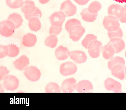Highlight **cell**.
Segmentation results:
<instances>
[{
    "instance_id": "obj_1",
    "label": "cell",
    "mask_w": 126,
    "mask_h": 110,
    "mask_svg": "<svg viewBox=\"0 0 126 110\" xmlns=\"http://www.w3.org/2000/svg\"><path fill=\"white\" fill-rule=\"evenodd\" d=\"M103 24L108 32H112L118 30L120 28L119 20L116 17L109 15L104 17Z\"/></svg>"
},
{
    "instance_id": "obj_2",
    "label": "cell",
    "mask_w": 126,
    "mask_h": 110,
    "mask_svg": "<svg viewBox=\"0 0 126 110\" xmlns=\"http://www.w3.org/2000/svg\"><path fill=\"white\" fill-rule=\"evenodd\" d=\"M85 31V29L81 26L80 22L71 27L67 31L70 38L74 41L79 40Z\"/></svg>"
},
{
    "instance_id": "obj_3",
    "label": "cell",
    "mask_w": 126,
    "mask_h": 110,
    "mask_svg": "<svg viewBox=\"0 0 126 110\" xmlns=\"http://www.w3.org/2000/svg\"><path fill=\"white\" fill-rule=\"evenodd\" d=\"M15 28V25L10 21H3L0 23V34L3 36H10L14 33Z\"/></svg>"
},
{
    "instance_id": "obj_4",
    "label": "cell",
    "mask_w": 126,
    "mask_h": 110,
    "mask_svg": "<svg viewBox=\"0 0 126 110\" xmlns=\"http://www.w3.org/2000/svg\"><path fill=\"white\" fill-rule=\"evenodd\" d=\"M24 74L28 80L32 82L38 81L41 75L39 69L36 66H32L27 67L24 70Z\"/></svg>"
},
{
    "instance_id": "obj_5",
    "label": "cell",
    "mask_w": 126,
    "mask_h": 110,
    "mask_svg": "<svg viewBox=\"0 0 126 110\" xmlns=\"http://www.w3.org/2000/svg\"><path fill=\"white\" fill-rule=\"evenodd\" d=\"M3 79V85L6 89L13 91L18 87L19 81L16 76L12 75L7 76Z\"/></svg>"
},
{
    "instance_id": "obj_6",
    "label": "cell",
    "mask_w": 126,
    "mask_h": 110,
    "mask_svg": "<svg viewBox=\"0 0 126 110\" xmlns=\"http://www.w3.org/2000/svg\"><path fill=\"white\" fill-rule=\"evenodd\" d=\"M60 10L66 16L70 17L73 16L76 13L77 7L70 0H67L62 3Z\"/></svg>"
},
{
    "instance_id": "obj_7",
    "label": "cell",
    "mask_w": 126,
    "mask_h": 110,
    "mask_svg": "<svg viewBox=\"0 0 126 110\" xmlns=\"http://www.w3.org/2000/svg\"><path fill=\"white\" fill-rule=\"evenodd\" d=\"M102 44L99 41L95 40L91 42L89 44L88 49L90 56L93 58L98 57L102 49Z\"/></svg>"
},
{
    "instance_id": "obj_8",
    "label": "cell",
    "mask_w": 126,
    "mask_h": 110,
    "mask_svg": "<svg viewBox=\"0 0 126 110\" xmlns=\"http://www.w3.org/2000/svg\"><path fill=\"white\" fill-rule=\"evenodd\" d=\"M77 67L74 63L67 62L62 64L60 67V72L64 76H67L75 73L77 71Z\"/></svg>"
},
{
    "instance_id": "obj_9",
    "label": "cell",
    "mask_w": 126,
    "mask_h": 110,
    "mask_svg": "<svg viewBox=\"0 0 126 110\" xmlns=\"http://www.w3.org/2000/svg\"><path fill=\"white\" fill-rule=\"evenodd\" d=\"M65 17L66 16L62 12L59 11L54 13L49 18L52 25L60 27L62 26Z\"/></svg>"
},
{
    "instance_id": "obj_10",
    "label": "cell",
    "mask_w": 126,
    "mask_h": 110,
    "mask_svg": "<svg viewBox=\"0 0 126 110\" xmlns=\"http://www.w3.org/2000/svg\"><path fill=\"white\" fill-rule=\"evenodd\" d=\"M125 10L124 6L117 4H113L108 7V13L109 15L113 16L119 19L123 15Z\"/></svg>"
},
{
    "instance_id": "obj_11",
    "label": "cell",
    "mask_w": 126,
    "mask_h": 110,
    "mask_svg": "<svg viewBox=\"0 0 126 110\" xmlns=\"http://www.w3.org/2000/svg\"><path fill=\"white\" fill-rule=\"evenodd\" d=\"M104 85L106 88L115 92H121L122 87L120 83L110 78L105 81Z\"/></svg>"
},
{
    "instance_id": "obj_12",
    "label": "cell",
    "mask_w": 126,
    "mask_h": 110,
    "mask_svg": "<svg viewBox=\"0 0 126 110\" xmlns=\"http://www.w3.org/2000/svg\"><path fill=\"white\" fill-rule=\"evenodd\" d=\"M68 54L71 58L78 64L84 63L87 59V57L85 53L80 50H75L68 51Z\"/></svg>"
},
{
    "instance_id": "obj_13",
    "label": "cell",
    "mask_w": 126,
    "mask_h": 110,
    "mask_svg": "<svg viewBox=\"0 0 126 110\" xmlns=\"http://www.w3.org/2000/svg\"><path fill=\"white\" fill-rule=\"evenodd\" d=\"M76 80L73 78L65 80L62 84L61 89L63 92H72L76 89Z\"/></svg>"
},
{
    "instance_id": "obj_14",
    "label": "cell",
    "mask_w": 126,
    "mask_h": 110,
    "mask_svg": "<svg viewBox=\"0 0 126 110\" xmlns=\"http://www.w3.org/2000/svg\"><path fill=\"white\" fill-rule=\"evenodd\" d=\"M76 89L79 92H91L93 91V87L90 81L83 80L77 84Z\"/></svg>"
},
{
    "instance_id": "obj_15",
    "label": "cell",
    "mask_w": 126,
    "mask_h": 110,
    "mask_svg": "<svg viewBox=\"0 0 126 110\" xmlns=\"http://www.w3.org/2000/svg\"><path fill=\"white\" fill-rule=\"evenodd\" d=\"M108 44L111 45L114 48L115 53L120 52L125 48V44L124 42L122 39L118 38L111 39Z\"/></svg>"
},
{
    "instance_id": "obj_16",
    "label": "cell",
    "mask_w": 126,
    "mask_h": 110,
    "mask_svg": "<svg viewBox=\"0 0 126 110\" xmlns=\"http://www.w3.org/2000/svg\"><path fill=\"white\" fill-rule=\"evenodd\" d=\"M13 63L16 69L22 71L25 70L29 65V60L26 56L23 55L16 60Z\"/></svg>"
},
{
    "instance_id": "obj_17",
    "label": "cell",
    "mask_w": 126,
    "mask_h": 110,
    "mask_svg": "<svg viewBox=\"0 0 126 110\" xmlns=\"http://www.w3.org/2000/svg\"><path fill=\"white\" fill-rule=\"evenodd\" d=\"M36 41V36L32 34L28 33L23 36L22 43L25 46L31 47L34 46Z\"/></svg>"
},
{
    "instance_id": "obj_18",
    "label": "cell",
    "mask_w": 126,
    "mask_h": 110,
    "mask_svg": "<svg viewBox=\"0 0 126 110\" xmlns=\"http://www.w3.org/2000/svg\"><path fill=\"white\" fill-rule=\"evenodd\" d=\"M36 8L33 1L27 0L24 2L21 7V10L24 14H29L34 12Z\"/></svg>"
},
{
    "instance_id": "obj_19",
    "label": "cell",
    "mask_w": 126,
    "mask_h": 110,
    "mask_svg": "<svg viewBox=\"0 0 126 110\" xmlns=\"http://www.w3.org/2000/svg\"><path fill=\"white\" fill-rule=\"evenodd\" d=\"M123 67V66L120 64L114 65L111 69L112 74L121 80H123L125 77Z\"/></svg>"
},
{
    "instance_id": "obj_20",
    "label": "cell",
    "mask_w": 126,
    "mask_h": 110,
    "mask_svg": "<svg viewBox=\"0 0 126 110\" xmlns=\"http://www.w3.org/2000/svg\"><path fill=\"white\" fill-rule=\"evenodd\" d=\"M68 50L66 47H64L61 45L55 50V55L57 58L59 60H64L68 57Z\"/></svg>"
},
{
    "instance_id": "obj_21",
    "label": "cell",
    "mask_w": 126,
    "mask_h": 110,
    "mask_svg": "<svg viewBox=\"0 0 126 110\" xmlns=\"http://www.w3.org/2000/svg\"><path fill=\"white\" fill-rule=\"evenodd\" d=\"M101 50L103 57L107 60L111 59L115 53L114 47L111 45L109 44L102 46Z\"/></svg>"
},
{
    "instance_id": "obj_22",
    "label": "cell",
    "mask_w": 126,
    "mask_h": 110,
    "mask_svg": "<svg viewBox=\"0 0 126 110\" xmlns=\"http://www.w3.org/2000/svg\"><path fill=\"white\" fill-rule=\"evenodd\" d=\"M82 19L88 22H93L96 19L98 13L92 14L90 13L87 8L83 10L80 13Z\"/></svg>"
},
{
    "instance_id": "obj_23",
    "label": "cell",
    "mask_w": 126,
    "mask_h": 110,
    "mask_svg": "<svg viewBox=\"0 0 126 110\" xmlns=\"http://www.w3.org/2000/svg\"><path fill=\"white\" fill-rule=\"evenodd\" d=\"M29 20L28 25L31 30L36 32L40 29L41 26V23L38 18L32 17Z\"/></svg>"
},
{
    "instance_id": "obj_24",
    "label": "cell",
    "mask_w": 126,
    "mask_h": 110,
    "mask_svg": "<svg viewBox=\"0 0 126 110\" xmlns=\"http://www.w3.org/2000/svg\"><path fill=\"white\" fill-rule=\"evenodd\" d=\"M8 19L14 24L15 28L19 27L22 24L23 20L21 16L16 13H13L9 15Z\"/></svg>"
},
{
    "instance_id": "obj_25",
    "label": "cell",
    "mask_w": 126,
    "mask_h": 110,
    "mask_svg": "<svg viewBox=\"0 0 126 110\" xmlns=\"http://www.w3.org/2000/svg\"><path fill=\"white\" fill-rule=\"evenodd\" d=\"M125 64V61L123 58L119 56H116L111 58L108 62V67L110 70H111L112 67L115 65L120 64L124 66Z\"/></svg>"
},
{
    "instance_id": "obj_26",
    "label": "cell",
    "mask_w": 126,
    "mask_h": 110,
    "mask_svg": "<svg viewBox=\"0 0 126 110\" xmlns=\"http://www.w3.org/2000/svg\"><path fill=\"white\" fill-rule=\"evenodd\" d=\"M101 7V5L99 2L94 1L90 4L87 9L90 13L95 14L97 13L100 10Z\"/></svg>"
},
{
    "instance_id": "obj_27",
    "label": "cell",
    "mask_w": 126,
    "mask_h": 110,
    "mask_svg": "<svg viewBox=\"0 0 126 110\" xmlns=\"http://www.w3.org/2000/svg\"><path fill=\"white\" fill-rule=\"evenodd\" d=\"M45 90L46 93H59L61 91L59 86L54 82L48 84L45 87Z\"/></svg>"
},
{
    "instance_id": "obj_28",
    "label": "cell",
    "mask_w": 126,
    "mask_h": 110,
    "mask_svg": "<svg viewBox=\"0 0 126 110\" xmlns=\"http://www.w3.org/2000/svg\"><path fill=\"white\" fill-rule=\"evenodd\" d=\"M58 41V39L56 35H51L46 38L45 43L46 45L53 48L56 46Z\"/></svg>"
},
{
    "instance_id": "obj_29",
    "label": "cell",
    "mask_w": 126,
    "mask_h": 110,
    "mask_svg": "<svg viewBox=\"0 0 126 110\" xmlns=\"http://www.w3.org/2000/svg\"><path fill=\"white\" fill-rule=\"evenodd\" d=\"M97 37L93 34L87 35L81 42L82 45L86 49L88 48L89 44L92 41L96 40Z\"/></svg>"
},
{
    "instance_id": "obj_30",
    "label": "cell",
    "mask_w": 126,
    "mask_h": 110,
    "mask_svg": "<svg viewBox=\"0 0 126 110\" xmlns=\"http://www.w3.org/2000/svg\"><path fill=\"white\" fill-rule=\"evenodd\" d=\"M9 49V53L7 56L10 57L16 56L19 52V48L14 44H10L7 45Z\"/></svg>"
},
{
    "instance_id": "obj_31",
    "label": "cell",
    "mask_w": 126,
    "mask_h": 110,
    "mask_svg": "<svg viewBox=\"0 0 126 110\" xmlns=\"http://www.w3.org/2000/svg\"><path fill=\"white\" fill-rule=\"evenodd\" d=\"M6 1L7 5L13 9L21 7L24 3L23 0H6Z\"/></svg>"
},
{
    "instance_id": "obj_32",
    "label": "cell",
    "mask_w": 126,
    "mask_h": 110,
    "mask_svg": "<svg viewBox=\"0 0 126 110\" xmlns=\"http://www.w3.org/2000/svg\"><path fill=\"white\" fill-rule=\"evenodd\" d=\"M108 34L110 39L117 37L122 38L123 35V33L121 29L120 28L117 31L112 32H108Z\"/></svg>"
},
{
    "instance_id": "obj_33",
    "label": "cell",
    "mask_w": 126,
    "mask_h": 110,
    "mask_svg": "<svg viewBox=\"0 0 126 110\" xmlns=\"http://www.w3.org/2000/svg\"><path fill=\"white\" fill-rule=\"evenodd\" d=\"M42 15L41 11L37 7L35 10L31 13L29 14H24L25 18L27 20H29L31 18L33 17L40 18L41 17Z\"/></svg>"
},
{
    "instance_id": "obj_34",
    "label": "cell",
    "mask_w": 126,
    "mask_h": 110,
    "mask_svg": "<svg viewBox=\"0 0 126 110\" xmlns=\"http://www.w3.org/2000/svg\"><path fill=\"white\" fill-rule=\"evenodd\" d=\"M62 30V26L60 27L51 25L49 28V34L50 35H57L59 34Z\"/></svg>"
},
{
    "instance_id": "obj_35",
    "label": "cell",
    "mask_w": 126,
    "mask_h": 110,
    "mask_svg": "<svg viewBox=\"0 0 126 110\" xmlns=\"http://www.w3.org/2000/svg\"><path fill=\"white\" fill-rule=\"evenodd\" d=\"M9 52L8 48L7 46L0 45V58L7 55Z\"/></svg>"
},
{
    "instance_id": "obj_36",
    "label": "cell",
    "mask_w": 126,
    "mask_h": 110,
    "mask_svg": "<svg viewBox=\"0 0 126 110\" xmlns=\"http://www.w3.org/2000/svg\"><path fill=\"white\" fill-rule=\"evenodd\" d=\"M9 72L6 67H4L2 66L0 67V80L4 79L5 77Z\"/></svg>"
},
{
    "instance_id": "obj_37",
    "label": "cell",
    "mask_w": 126,
    "mask_h": 110,
    "mask_svg": "<svg viewBox=\"0 0 126 110\" xmlns=\"http://www.w3.org/2000/svg\"><path fill=\"white\" fill-rule=\"evenodd\" d=\"M76 2L80 5L86 4L90 0H74Z\"/></svg>"
},
{
    "instance_id": "obj_38",
    "label": "cell",
    "mask_w": 126,
    "mask_h": 110,
    "mask_svg": "<svg viewBox=\"0 0 126 110\" xmlns=\"http://www.w3.org/2000/svg\"><path fill=\"white\" fill-rule=\"evenodd\" d=\"M119 20L122 23H126V8H125V12L123 15L119 19Z\"/></svg>"
},
{
    "instance_id": "obj_39",
    "label": "cell",
    "mask_w": 126,
    "mask_h": 110,
    "mask_svg": "<svg viewBox=\"0 0 126 110\" xmlns=\"http://www.w3.org/2000/svg\"><path fill=\"white\" fill-rule=\"evenodd\" d=\"M49 0H39V2L42 4H46L47 3Z\"/></svg>"
},
{
    "instance_id": "obj_40",
    "label": "cell",
    "mask_w": 126,
    "mask_h": 110,
    "mask_svg": "<svg viewBox=\"0 0 126 110\" xmlns=\"http://www.w3.org/2000/svg\"><path fill=\"white\" fill-rule=\"evenodd\" d=\"M116 2H118L119 3H123L126 2V0H113Z\"/></svg>"
},
{
    "instance_id": "obj_41",
    "label": "cell",
    "mask_w": 126,
    "mask_h": 110,
    "mask_svg": "<svg viewBox=\"0 0 126 110\" xmlns=\"http://www.w3.org/2000/svg\"><path fill=\"white\" fill-rule=\"evenodd\" d=\"M124 68L125 70V73L126 75V67L124 66Z\"/></svg>"
},
{
    "instance_id": "obj_42",
    "label": "cell",
    "mask_w": 126,
    "mask_h": 110,
    "mask_svg": "<svg viewBox=\"0 0 126 110\" xmlns=\"http://www.w3.org/2000/svg\"><path fill=\"white\" fill-rule=\"evenodd\" d=\"M125 56L126 58V51L125 53Z\"/></svg>"
},
{
    "instance_id": "obj_43",
    "label": "cell",
    "mask_w": 126,
    "mask_h": 110,
    "mask_svg": "<svg viewBox=\"0 0 126 110\" xmlns=\"http://www.w3.org/2000/svg\"><path fill=\"white\" fill-rule=\"evenodd\" d=\"M125 8H126V4H125L124 6Z\"/></svg>"
}]
</instances>
